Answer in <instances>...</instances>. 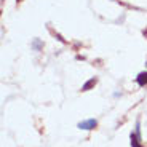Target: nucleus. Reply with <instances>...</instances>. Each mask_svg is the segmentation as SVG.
Instances as JSON below:
<instances>
[{
	"mask_svg": "<svg viewBox=\"0 0 147 147\" xmlns=\"http://www.w3.org/2000/svg\"><path fill=\"white\" fill-rule=\"evenodd\" d=\"M98 126V121L94 118H90V120H85V121H80L77 125V128L80 129H85V131H90V129H94Z\"/></svg>",
	"mask_w": 147,
	"mask_h": 147,
	"instance_id": "nucleus-1",
	"label": "nucleus"
},
{
	"mask_svg": "<svg viewBox=\"0 0 147 147\" xmlns=\"http://www.w3.org/2000/svg\"><path fill=\"white\" fill-rule=\"evenodd\" d=\"M96 83H98V80H96V78H90V80H86L83 83V86H82V91H88V90H91Z\"/></svg>",
	"mask_w": 147,
	"mask_h": 147,
	"instance_id": "nucleus-3",
	"label": "nucleus"
},
{
	"mask_svg": "<svg viewBox=\"0 0 147 147\" xmlns=\"http://www.w3.org/2000/svg\"><path fill=\"white\" fill-rule=\"evenodd\" d=\"M146 66H147V63H146Z\"/></svg>",
	"mask_w": 147,
	"mask_h": 147,
	"instance_id": "nucleus-5",
	"label": "nucleus"
},
{
	"mask_svg": "<svg viewBox=\"0 0 147 147\" xmlns=\"http://www.w3.org/2000/svg\"><path fill=\"white\" fill-rule=\"evenodd\" d=\"M18 2H19V0H18Z\"/></svg>",
	"mask_w": 147,
	"mask_h": 147,
	"instance_id": "nucleus-6",
	"label": "nucleus"
},
{
	"mask_svg": "<svg viewBox=\"0 0 147 147\" xmlns=\"http://www.w3.org/2000/svg\"><path fill=\"white\" fill-rule=\"evenodd\" d=\"M129 139H131V147H142L139 144V134H138V133H131Z\"/></svg>",
	"mask_w": 147,
	"mask_h": 147,
	"instance_id": "nucleus-4",
	"label": "nucleus"
},
{
	"mask_svg": "<svg viewBox=\"0 0 147 147\" xmlns=\"http://www.w3.org/2000/svg\"><path fill=\"white\" fill-rule=\"evenodd\" d=\"M136 82H138L139 86H146V85H147V70H146V72H141L139 75H138Z\"/></svg>",
	"mask_w": 147,
	"mask_h": 147,
	"instance_id": "nucleus-2",
	"label": "nucleus"
}]
</instances>
